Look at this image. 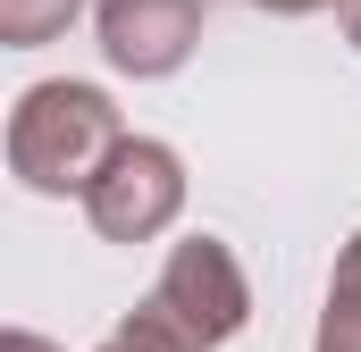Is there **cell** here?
<instances>
[{
  "label": "cell",
  "mask_w": 361,
  "mask_h": 352,
  "mask_svg": "<svg viewBox=\"0 0 361 352\" xmlns=\"http://www.w3.org/2000/svg\"><path fill=\"white\" fill-rule=\"evenodd\" d=\"M118 151H126V126H118L101 84L51 76L8 109V168L34 193H92Z\"/></svg>",
  "instance_id": "obj_1"
},
{
  "label": "cell",
  "mask_w": 361,
  "mask_h": 352,
  "mask_svg": "<svg viewBox=\"0 0 361 352\" xmlns=\"http://www.w3.org/2000/svg\"><path fill=\"white\" fill-rule=\"evenodd\" d=\"M143 319H160L177 336V352H219L227 336H244L252 285H244V268L219 235H185L160 268V285H152V302H143Z\"/></svg>",
  "instance_id": "obj_2"
},
{
  "label": "cell",
  "mask_w": 361,
  "mask_h": 352,
  "mask_svg": "<svg viewBox=\"0 0 361 352\" xmlns=\"http://www.w3.org/2000/svg\"><path fill=\"white\" fill-rule=\"evenodd\" d=\"M177 210H185V160L152 134H126V151L85 193V218L101 244H152L160 227H177Z\"/></svg>",
  "instance_id": "obj_3"
},
{
  "label": "cell",
  "mask_w": 361,
  "mask_h": 352,
  "mask_svg": "<svg viewBox=\"0 0 361 352\" xmlns=\"http://www.w3.org/2000/svg\"><path fill=\"white\" fill-rule=\"evenodd\" d=\"M202 42V0H101V51L118 76H177Z\"/></svg>",
  "instance_id": "obj_4"
},
{
  "label": "cell",
  "mask_w": 361,
  "mask_h": 352,
  "mask_svg": "<svg viewBox=\"0 0 361 352\" xmlns=\"http://www.w3.org/2000/svg\"><path fill=\"white\" fill-rule=\"evenodd\" d=\"M76 8H85V0H0V42H8V51H34V42H51V34H68Z\"/></svg>",
  "instance_id": "obj_5"
},
{
  "label": "cell",
  "mask_w": 361,
  "mask_h": 352,
  "mask_svg": "<svg viewBox=\"0 0 361 352\" xmlns=\"http://www.w3.org/2000/svg\"><path fill=\"white\" fill-rule=\"evenodd\" d=\"M101 352H177V336H169L160 319H143V310H135L126 327H109V344H101Z\"/></svg>",
  "instance_id": "obj_6"
},
{
  "label": "cell",
  "mask_w": 361,
  "mask_h": 352,
  "mask_svg": "<svg viewBox=\"0 0 361 352\" xmlns=\"http://www.w3.org/2000/svg\"><path fill=\"white\" fill-rule=\"evenodd\" d=\"M328 302H353L361 310V235L345 244V260H336V277H328Z\"/></svg>",
  "instance_id": "obj_7"
},
{
  "label": "cell",
  "mask_w": 361,
  "mask_h": 352,
  "mask_svg": "<svg viewBox=\"0 0 361 352\" xmlns=\"http://www.w3.org/2000/svg\"><path fill=\"white\" fill-rule=\"evenodd\" d=\"M252 8H269V17H311V8H336V0H252Z\"/></svg>",
  "instance_id": "obj_8"
},
{
  "label": "cell",
  "mask_w": 361,
  "mask_h": 352,
  "mask_svg": "<svg viewBox=\"0 0 361 352\" xmlns=\"http://www.w3.org/2000/svg\"><path fill=\"white\" fill-rule=\"evenodd\" d=\"M0 352H59V344H42V336H25V327H17V336H8Z\"/></svg>",
  "instance_id": "obj_9"
},
{
  "label": "cell",
  "mask_w": 361,
  "mask_h": 352,
  "mask_svg": "<svg viewBox=\"0 0 361 352\" xmlns=\"http://www.w3.org/2000/svg\"><path fill=\"white\" fill-rule=\"evenodd\" d=\"M345 34H353V51H361V0H345Z\"/></svg>",
  "instance_id": "obj_10"
}]
</instances>
